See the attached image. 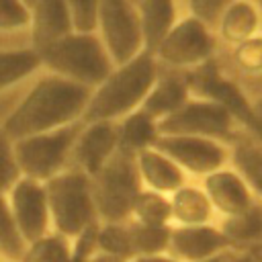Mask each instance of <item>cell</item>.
<instances>
[{"label": "cell", "instance_id": "1", "mask_svg": "<svg viewBox=\"0 0 262 262\" xmlns=\"http://www.w3.org/2000/svg\"><path fill=\"white\" fill-rule=\"evenodd\" d=\"M88 98L90 88L41 68L0 96V125L12 141L53 131L82 121Z\"/></svg>", "mask_w": 262, "mask_h": 262}, {"label": "cell", "instance_id": "2", "mask_svg": "<svg viewBox=\"0 0 262 262\" xmlns=\"http://www.w3.org/2000/svg\"><path fill=\"white\" fill-rule=\"evenodd\" d=\"M158 76V63L149 51H141L133 59L115 66L108 76L90 90L82 123L88 121H121L135 113L145 100Z\"/></svg>", "mask_w": 262, "mask_h": 262}, {"label": "cell", "instance_id": "3", "mask_svg": "<svg viewBox=\"0 0 262 262\" xmlns=\"http://www.w3.org/2000/svg\"><path fill=\"white\" fill-rule=\"evenodd\" d=\"M37 53L43 70L90 90L98 86L115 68L96 33L72 31Z\"/></svg>", "mask_w": 262, "mask_h": 262}, {"label": "cell", "instance_id": "4", "mask_svg": "<svg viewBox=\"0 0 262 262\" xmlns=\"http://www.w3.org/2000/svg\"><path fill=\"white\" fill-rule=\"evenodd\" d=\"M51 215V231L74 239L90 225L98 223L90 194V178L74 168H66L43 182Z\"/></svg>", "mask_w": 262, "mask_h": 262}, {"label": "cell", "instance_id": "5", "mask_svg": "<svg viewBox=\"0 0 262 262\" xmlns=\"http://www.w3.org/2000/svg\"><path fill=\"white\" fill-rule=\"evenodd\" d=\"M141 180L135 166V156L121 149L90 176V194L94 201L96 217L100 223L129 221L137 194L141 192Z\"/></svg>", "mask_w": 262, "mask_h": 262}, {"label": "cell", "instance_id": "6", "mask_svg": "<svg viewBox=\"0 0 262 262\" xmlns=\"http://www.w3.org/2000/svg\"><path fill=\"white\" fill-rule=\"evenodd\" d=\"M217 37L211 27L182 12L151 51L156 63L174 72H190L217 55Z\"/></svg>", "mask_w": 262, "mask_h": 262}, {"label": "cell", "instance_id": "7", "mask_svg": "<svg viewBox=\"0 0 262 262\" xmlns=\"http://www.w3.org/2000/svg\"><path fill=\"white\" fill-rule=\"evenodd\" d=\"M80 125L82 121L53 129V131L14 139V158H16L20 176L45 182L57 172L66 170Z\"/></svg>", "mask_w": 262, "mask_h": 262}, {"label": "cell", "instance_id": "8", "mask_svg": "<svg viewBox=\"0 0 262 262\" xmlns=\"http://www.w3.org/2000/svg\"><path fill=\"white\" fill-rule=\"evenodd\" d=\"M158 131L160 135L209 137L229 145L244 129L225 106L207 98L190 96L180 108L158 121Z\"/></svg>", "mask_w": 262, "mask_h": 262}, {"label": "cell", "instance_id": "9", "mask_svg": "<svg viewBox=\"0 0 262 262\" xmlns=\"http://www.w3.org/2000/svg\"><path fill=\"white\" fill-rule=\"evenodd\" d=\"M184 76H186L190 96L207 98V100H213L225 106L244 131L260 139V123L254 113L252 100L242 90V86L217 66L215 57L196 70L184 72Z\"/></svg>", "mask_w": 262, "mask_h": 262}, {"label": "cell", "instance_id": "10", "mask_svg": "<svg viewBox=\"0 0 262 262\" xmlns=\"http://www.w3.org/2000/svg\"><path fill=\"white\" fill-rule=\"evenodd\" d=\"M94 33L102 41L115 66H121L145 51L139 10L131 0H100Z\"/></svg>", "mask_w": 262, "mask_h": 262}, {"label": "cell", "instance_id": "11", "mask_svg": "<svg viewBox=\"0 0 262 262\" xmlns=\"http://www.w3.org/2000/svg\"><path fill=\"white\" fill-rule=\"evenodd\" d=\"M154 147L164 151L190 178H203L229 164V147L217 139L196 135H158Z\"/></svg>", "mask_w": 262, "mask_h": 262}, {"label": "cell", "instance_id": "12", "mask_svg": "<svg viewBox=\"0 0 262 262\" xmlns=\"http://www.w3.org/2000/svg\"><path fill=\"white\" fill-rule=\"evenodd\" d=\"M6 199L25 244H31L51 231V215L43 182L20 176L6 190Z\"/></svg>", "mask_w": 262, "mask_h": 262}, {"label": "cell", "instance_id": "13", "mask_svg": "<svg viewBox=\"0 0 262 262\" xmlns=\"http://www.w3.org/2000/svg\"><path fill=\"white\" fill-rule=\"evenodd\" d=\"M117 147H119V137H117L115 121L82 123L70 151L68 168H74L90 178L113 158Z\"/></svg>", "mask_w": 262, "mask_h": 262}, {"label": "cell", "instance_id": "14", "mask_svg": "<svg viewBox=\"0 0 262 262\" xmlns=\"http://www.w3.org/2000/svg\"><path fill=\"white\" fill-rule=\"evenodd\" d=\"M225 252H231V248L217 221L203 225H170L166 256L174 262H205Z\"/></svg>", "mask_w": 262, "mask_h": 262}, {"label": "cell", "instance_id": "15", "mask_svg": "<svg viewBox=\"0 0 262 262\" xmlns=\"http://www.w3.org/2000/svg\"><path fill=\"white\" fill-rule=\"evenodd\" d=\"M199 182L211 201V207L217 215V221L231 217V215H237V213L250 209L258 201L254 196V192L250 190V186L242 180V176L229 164L203 176Z\"/></svg>", "mask_w": 262, "mask_h": 262}, {"label": "cell", "instance_id": "16", "mask_svg": "<svg viewBox=\"0 0 262 262\" xmlns=\"http://www.w3.org/2000/svg\"><path fill=\"white\" fill-rule=\"evenodd\" d=\"M31 12V47L35 51L45 49L53 41L74 31L66 0H35L29 6Z\"/></svg>", "mask_w": 262, "mask_h": 262}, {"label": "cell", "instance_id": "17", "mask_svg": "<svg viewBox=\"0 0 262 262\" xmlns=\"http://www.w3.org/2000/svg\"><path fill=\"white\" fill-rule=\"evenodd\" d=\"M188 98H190V90L184 72H174L158 66L156 82L151 84L139 108L158 123L164 117L172 115L176 108H180Z\"/></svg>", "mask_w": 262, "mask_h": 262}, {"label": "cell", "instance_id": "18", "mask_svg": "<svg viewBox=\"0 0 262 262\" xmlns=\"http://www.w3.org/2000/svg\"><path fill=\"white\" fill-rule=\"evenodd\" d=\"M215 37L219 47H233L262 31V10L256 0H235L229 4L215 25Z\"/></svg>", "mask_w": 262, "mask_h": 262}, {"label": "cell", "instance_id": "19", "mask_svg": "<svg viewBox=\"0 0 262 262\" xmlns=\"http://www.w3.org/2000/svg\"><path fill=\"white\" fill-rule=\"evenodd\" d=\"M137 174L141 186L147 190H156L162 194H172L182 184L188 182V176L182 172L178 164H174L164 151L158 147H147L135 156Z\"/></svg>", "mask_w": 262, "mask_h": 262}, {"label": "cell", "instance_id": "20", "mask_svg": "<svg viewBox=\"0 0 262 262\" xmlns=\"http://www.w3.org/2000/svg\"><path fill=\"white\" fill-rule=\"evenodd\" d=\"M217 215L205 194L201 182H186L170 194V223L172 225H203L215 223Z\"/></svg>", "mask_w": 262, "mask_h": 262}, {"label": "cell", "instance_id": "21", "mask_svg": "<svg viewBox=\"0 0 262 262\" xmlns=\"http://www.w3.org/2000/svg\"><path fill=\"white\" fill-rule=\"evenodd\" d=\"M137 10H139V23H141V35H143V49L151 53L156 45L162 41V37L180 18L182 2L180 0H139Z\"/></svg>", "mask_w": 262, "mask_h": 262}, {"label": "cell", "instance_id": "22", "mask_svg": "<svg viewBox=\"0 0 262 262\" xmlns=\"http://www.w3.org/2000/svg\"><path fill=\"white\" fill-rule=\"evenodd\" d=\"M229 166L250 186L254 196L262 201V141L242 131L229 145Z\"/></svg>", "mask_w": 262, "mask_h": 262}, {"label": "cell", "instance_id": "23", "mask_svg": "<svg viewBox=\"0 0 262 262\" xmlns=\"http://www.w3.org/2000/svg\"><path fill=\"white\" fill-rule=\"evenodd\" d=\"M217 225L221 227L233 252L262 246V201H256L250 209L237 215L219 219Z\"/></svg>", "mask_w": 262, "mask_h": 262}, {"label": "cell", "instance_id": "24", "mask_svg": "<svg viewBox=\"0 0 262 262\" xmlns=\"http://www.w3.org/2000/svg\"><path fill=\"white\" fill-rule=\"evenodd\" d=\"M158 135H160L158 123L149 115H145L141 108L117 121V137H119L117 149L129 156H137L139 151L154 147Z\"/></svg>", "mask_w": 262, "mask_h": 262}, {"label": "cell", "instance_id": "25", "mask_svg": "<svg viewBox=\"0 0 262 262\" xmlns=\"http://www.w3.org/2000/svg\"><path fill=\"white\" fill-rule=\"evenodd\" d=\"M31 12L23 0H0V49L31 47Z\"/></svg>", "mask_w": 262, "mask_h": 262}, {"label": "cell", "instance_id": "26", "mask_svg": "<svg viewBox=\"0 0 262 262\" xmlns=\"http://www.w3.org/2000/svg\"><path fill=\"white\" fill-rule=\"evenodd\" d=\"M41 70L39 53L33 47L0 49V96Z\"/></svg>", "mask_w": 262, "mask_h": 262}, {"label": "cell", "instance_id": "27", "mask_svg": "<svg viewBox=\"0 0 262 262\" xmlns=\"http://www.w3.org/2000/svg\"><path fill=\"white\" fill-rule=\"evenodd\" d=\"M18 262H74L72 239L49 231L47 235L27 244Z\"/></svg>", "mask_w": 262, "mask_h": 262}, {"label": "cell", "instance_id": "28", "mask_svg": "<svg viewBox=\"0 0 262 262\" xmlns=\"http://www.w3.org/2000/svg\"><path fill=\"white\" fill-rule=\"evenodd\" d=\"M133 256H158L166 254L168 237H170V225H145L137 221H127Z\"/></svg>", "mask_w": 262, "mask_h": 262}, {"label": "cell", "instance_id": "29", "mask_svg": "<svg viewBox=\"0 0 262 262\" xmlns=\"http://www.w3.org/2000/svg\"><path fill=\"white\" fill-rule=\"evenodd\" d=\"M131 221L145 223V225H172L170 223V196L141 188V192L135 199Z\"/></svg>", "mask_w": 262, "mask_h": 262}, {"label": "cell", "instance_id": "30", "mask_svg": "<svg viewBox=\"0 0 262 262\" xmlns=\"http://www.w3.org/2000/svg\"><path fill=\"white\" fill-rule=\"evenodd\" d=\"M96 248H98V254L111 256V258L121 260V262L133 258V246H131V235H129L127 221L98 223Z\"/></svg>", "mask_w": 262, "mask_h": 262}, {"label": "cell", "instance_id": "31", "mask_svg": "<svg viewBox=\"0 0 262 262\" xmlns=\"http://www.w3.org/2000/svg\"><path fill=\"white\" fill-rule=\"evenodd\" d=\"M27 244L12 217L6 192H0V260H20Z\"/></svg>", "mask_w": 262, "mask_h": 262}, {"label": "cell", "instance_id": "32", "mask_svg": "<svg viewBox=\"0 0 262 262\" xmlns=\"http://www.w3.org/2000/svg\"><path fill=\"white\" fill-rule=\"evenodd\" d=\"M20 178V170L14 158V141L0 125V192H6Z\"/></svg>", "mask_w": 262, "mask_h": 262}, {"label": "cell", "instance_id": "33", "mask_svg": "<svg viewBox=\"0 0 262 262\" xmlns=\"http://www.w3.org/2000/svg\"><path fill=\"white\" fill-rule=\"evenodd\" d=\"M68 12L72 18L74 31L80 33H94L100 0H66Z\"/></svg>", "mask_w": 262, "mask_h": 262}, {"label": "cell", "instance_id": "34", "mask_svg": "<svg viewBox=\"0 0 262 262\" xmlns=\"http://www.w3.org/2000/svg\"><path fill=\"white\" fill-rule=\"evenodd\" d=\"M180 2H182V12L194 16L201 23H205L207 27L215 29L223 10L229 4H233L235 0H180Z\"/></svg>", "mask_w": 262, "mask_h": 262}, {"label": "cell", "instance_id": "35", "mask_svg": "<svg viewBox=\"0 0 262 262\" xmlns=\"http://www.w3.org/2000/svg\"><path fill=\"white\" fill-rule=\"evenodd\" d=\"M225 262H262V246L250 248V250H237V252L231 250Z\"/></svg>", "mask_w": 262, "mask_h": 262}, {"label": "cell", "instance_id": "36", "mask_svg": "<svg viewBox=\"0 0 262 262\" xmlns=\"http://www.w3.org/2000/svg\"><path fill=\"white\" fill-rule=\"evenodd\" d=\"M125 262H174V260L166 254H158V256H133Z\"/></svg>", "mask_w": 262, "mask_h": 262}, {"label": "cell", "instance_id": "37", "mask_svg": "<svg viewBox=\"0 0 262 262\" xmlns=\"http://www.w3.org/2000/svg\"><path fill=\"white\" fill-rule=\"evenodd\" d=\"M229 254H231V252H225V254H221V256H217V258H213V260H205V262H225V260L229 258Z\"/></svg>", "mask_w": 262, "mask_h": 262}, {"label": "cell", "instance_id": "38", "mask_svg": "<svg viewBox=\"0 0 262 262\" xmlns=\"http://www.w3.org/2000/svg\"><path fill=\"white\" fill-rule=\"evenodd\" d=\"M23 2H25V4H27V6H31V4H33V2H35V0H23Z\"/></svg>", "mask_w": 262, "mask_h": 262}, {"label": "cell", "instance_id": "39", "mask_svg": "<svg viewBox=\"0 0 262 262\" xmlns=\"http://www.w3.org/2000/svg\"><path fill=\"white\" fill-rule=\"evenodd\" d=\"M0 262H18V260H0Z\"/></svg>", "mask_w": 262, "mask_h": 262}, {"label": "cell", "instance_id": "40", "mask_svg": "<svg viewBox=\"0 0 262 262\" xmlns=\"http://www.w3.org/2000/svg\"><path fill=\"white\" fill-rule=\"evenodd\" d=\"M258 2V6H260V10H262V0H256Z\"/></svg>", "mask_w": 262, "mask_h": 262}, {"label": "cell", "instance_id": "41", "mask_svg": "<svg viewBox=\"0 0 262 262\" xmlns=\"http://www.w3.org/2000/svg\"><path fill=\"white\" fill-rule=\"evenodd\" d=\"M131 2H133V4H137V2H139V0H131Z\"/></svg>", "mask_w": 262, "mask_h": 262}]
</instances>
